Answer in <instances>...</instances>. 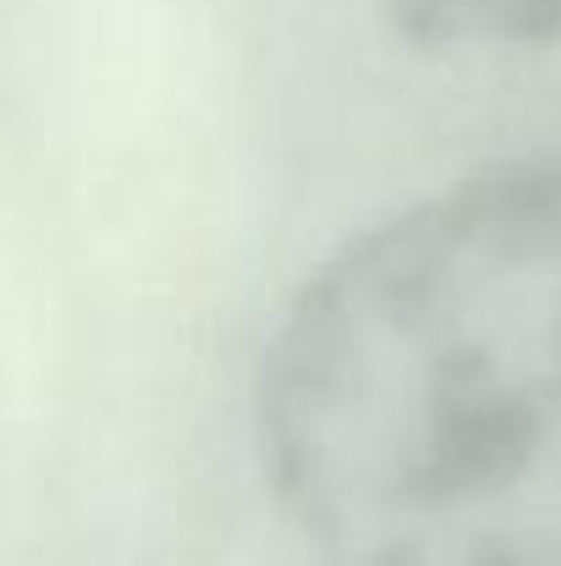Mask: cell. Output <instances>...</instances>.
Masks as SVG:
<instances>
[{
	"instance_id": "1",
	"label": "cell",
	"mask_w": 561,
	"mask_h": 566,
	"mask_svg": "<svg viewBox=\"0 0 561 566\" xmlns=\"http://www.w3.org/2000/svg\"><path fill=\"white\" fill-rule=\"evenodd\" d=\"M253 440L320 566H561V155L336 248L270 331Z\"/></svg>"
},
{
	"instance_id": "2",
	"label": "cell",
	"mask_w": 561,
	"mask_h": 566,
	"mask_svg": "<svg viewBox=\"0 0 561 566\" xmlns=\"http://www.w3.org/2000/svg\"><path fill=\"white\" fill-rule=\"evenodd\" d=\"M385 22L429 55L561 44V0H385Z\"/></svg>"
}]
</instances>
